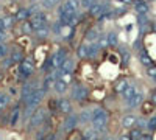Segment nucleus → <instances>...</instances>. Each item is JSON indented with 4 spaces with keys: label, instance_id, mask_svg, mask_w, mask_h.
I'll list each match as a JSON object with an SVG mask.
<instances>
[{
    "label": "nucleus",
    "instance_id": "f257e3e1",
    "mask_svg": "<svg viewBox=\"0 0 156 140\" xmlns=\"http://www.w3.org/2000/svg\"><path fill=\"white\" fill-rule=\"evenodd\" d=\"M108 120H109L108 110H105L103 107H97L92 112V120H91V123H92V128L95 131L102 132V131H105V128L108 125Z\"/></svg>",
    "mask_w": 156,
    "mask_h": 140
},
{
    "label": "nucleus",
    "instance_id": "f03ea898",
    "mask_svg": "<svg viewBox=\"0 0 156 140\" xmlns=\"http://www.w3.org/2000/svg\"><path fill=\"white\" fill-rule=\"evenodd\" d=\"M45 118H47V110H45V107H36L34 112H33V115H31V118H30V121L27 123V131L31 132L33 129L42 126Z\"/></svg>",
    "mask_w": 156,
    "mask_h": 140
},
{
    "label": "nucleus",
    "instance_id": "7ed1b4c3",
    "mask_svg": "<svg viewBox=\"0 0 156 140\" xmlns=\"http://www.w3.org/2000/svg\"><path fill=\"white\" fill-rule=\"evenodd\" d=\"M70 97H72V100H75V101H78V103H83V101H86V100L89 98V89L84 86V84L78 82V84L73 86Z\"/></svg>",
    "mask_w": 156,
    "mask_h": 140
},
{
    "label": "nucleus",
    "instance_id": "20e7f679",
    "mask_svg": "<svg viewBox=\"0 0 156 140\" xmlns=\"http://www.w3.org/2000/svg\"><path fill=\"white\" fill-rule=\"evenodd\" d=\"M45 93H47V92H45L42 87H41V89H38V90H34V92L31 93V95L25 100L24 104H25V106H30V107H33V109L39 107V104L42 103V100H44V97H45Z\"/></svg>",
    "mask_w": 156,
    "mask_h": 140
},
{
    "label": "nucleus",
    "instance_id": "39448f33",
    "mask_svg": "<svg viewBox=\"0 0 156 140\" xmlns=\"http://www.w3.org/2000/svg\"><path fill=\"white\" fill-rule=\"evenodd\" d=\"M28 20H30V23H31V26H33L34 31H38V30H41V28L47 26V16H45L42 11L33 14Z\"/></svg>",
    "mask_w": 156,
    "mask_h": 140
},
{
    "label": "nucleus",
    "instance_id": "423d86ee",
    "mask_svg": "<svg viewBox=\"0 0 156 140\" xmlns=\"http://www.w3.org/2000/svg\"><path fill=\"white\" fill-rule=\"evenodd\" d=\"M22 109L24 107H21V104H16V106H13V109H11V112H10V128H16L17 125L21 123V120H22Z\"/></svg>",
    "mask_w": 156,
    "mask_h": 140
},
{
    "label": "nucleus",
    "instance_id": "0eeeda50",
    "mask_svg": "<svg viewBox=\"0 0 156 140\" xmlns=\"http://www.w3.org/2000/svg\"><path fill=\"white\" fill-rule=\"evenodd\" d=\"M69 58V54H67V50L66 48H59L56 51V54L52 56V61H53V70H56V69H61V65L66 62V59Z\"/></svg>",
    "mask_w": 156,
    "mask_h": 140
},
{
    "label": "nucleus",
    "instance_id": "6e6552de",
    "mask_svg": "<svg viewBox=\"0 0 156 140\" xmlns=\"http://www.w3.org/2000/svg\"><path fill=\"white\" fill-rule=\"evenodd\" d=\"M80 123V120H78V115H67L66 118H64V123H62V131L64 132H70V131H73L77 128V125Z\"/></svg>",
    "mask_w": 156,
    "mask_h": 140
},
{
    "label": "nucleus",
    "instance_id": "1a4fd4ad",
    "mask_svg": "<svg viewBox=\"0 0 156 140\" xmlns=\"http://www.w3.org/2000/svg\"><path fill=\"white\" fill-rule=\"evenodd\" d=\"M58 101H59L58 110L61 112V114H64V115H70V114H72V109H73L72 101H70L69 98H61V100H58Z\"/></svg>",
    "mask_w": 156,
    "mask_h": 140
},
{
    "label": "nucleus",
    "instance_id": "9d476101",
    "mask_svg": "<svg viewBox=\"0 0 156 140\" xmlns=\"http://www.w3.org/2000/svg\"><path fill=\"white\" fill-rule=\"evenodd\" d=\"M56 79L58 78H56V75H55V70L50 72V73H47L44 76V79H42V89L45 92H49V89H52L55 86V81H56Z\"/></svg>",
    "mask_w": 156,
    "mask_h": 140
},
{
    "label": "nucleus",
    "instance_id": "9b49d317",
    "mask_svg": "<svg viewBox=\"0 0 156 140\" xmlns=\"http://www.w3.org/2000/svg\"><path fill=\"white\" fill-rule=\"evenodd\" d=\"M136 125H137V118L133 114H126L122 118V126L125 129H133V128H136Z\"/></svg>",
    "mask_w": 156,
    "mask_h": 140
},
{
    "label": "nucleus",
    "instance_id": "f8f14e48",
    "mask_svg": "<svg viewBox=\"0 0 156 140\" xmlns=\"http://www.w3.org/2000/svg\"><path fill=\"white\" fill-rule=\"evenodd\" d=\"M125 103H126V106L130 107V109H134V107H137V106H141L142 103H144V93H142V92H137L131 100H128V101H125Z\"/></svg>",
    "mask_w": 156,
    "mask_h": 140
},
{
    "label": "nucleus",
    "instance_id": "ddd939ff",
    "mask_svg": "<svg viewBox=\"0 0 156 140\" xmlns=\"http://www.w3.org/2000/svg\"><path fill=\"white\" fill-rule=\"evenodd\" d=\"M10 58L13 59V62H14V64H21V62L25 59V56H24V51L19 48V47H14V48L11 50Z\"/></svg>",
    "mask_w": 156,
    "mask_h": 140
},
{
    "label": "nucleus",
    "instance_id": "4468645a",
    "mask_svg": "<svg viewBox=\"0 0 156 140\" xmlns=\"http://www.w3.org/2000/svg\"><path fill=\"white\" fill-rule=\"evenodd\" d=\"M67 87H69V82H67L66 79H62V78H59V79L55 81V86H53V89L56 90L58 93H66V92H67Z\"/></svg>",
    "mask_w": 156,
    "mask_h": 140
},
{
    "label": "nucleus",
    "instance_id": "2eb2a0df",
    "mask_svg": "<svg viewBox=\"0 0 156 140\" xmlns=\"http://www.w3.org/2000/svg\"><path fill=\"white\" fill-rule=\"evenodd\" d=\"M73 69H75V62H73L72 58H67L66 62L61 65V70H62V75H72Z\"/></svg>",
    "mask_w": 156,
    "mask_h": 140
},
{
    "label": "nucleus",
    "instance_id": "dca6fc26",
    "mask_svg": "<svg viewBox=\"0 0 156 140\" xmlns=\"http://www.w3.org/2000/svg\"><path fill=\"white\" fill-rule=\"evenodd\" d=\"M14 23H16V19H13V17H3V19H0V30L6 31V30H10V28H13Z\"/></svg>",
    "mask_w": 156,
    "mask_h": 140
},
{
    "label": "nucleus",
    "instance_id": "f3484780",
    "mask_svg": "<svg viewBox=\"0 0 156 140\" xmlns=\"http://www.w3.org/2000/svg\"><path fill=\"white\" fill-rule=\"evenodd\" d=\"M128 86H130V84H128L126 79H119V81L114 82V92H116V93H120V95H122V93L128 89Z\"/></svg>",
    "mask_w": 156,
    "mask_h": 140
},
{
    "label": "nucleus",
    "instance_id": "a211bd4d",
    "mask_svg": "<svg viewBox=\"0 0 156 140\" xmlns=\"http://www.w3.org/2000/svg\"><path fill=\"white\" fill-rule=\"evenodd\" d=\"M134 9L139 14H147L148 13V5H147V2H144V0H136L134 2Z\"/></svg>",
    "mask_w": 156,
    "mask_h": 140
},
{
    "label": "nucleus",
    "instance_id": "6ab92c4d",
    "mask_svg": "<svg viewBox=\"0 0 156 140\" xmlns=\"http://www.w3.org/2000/svg\"><path fill=\"white\" fill-rule=\"evenodd\" d=\"M10 103H11L10 95L5 93V92H0V112H3L8 106H10Z\"/></svg>",
    "mask_w": 156,
    "mask_h": 140
},
{
    "label": "nucleus",
    "instance_id": "aec40b11",
    "mask_svg": "<svg viewBox=\"0 0 156 140\" xmlns=\"http://www.w3.org/2000/svg\"><path fill=\"white\" fill-rule=\"evenodd\" d=\"M30 19V13H28V9L27 8H19V11L16 13V20H19V22H25V20H28Z\"/></svg>",
    "mask_w": 156,
    "mask_h": 140
},
{
    "label": "nucleus",
    "instance_id": "412c9836",
    "mask_svg": "<svg viewBox=\"0 0 156 140\" xmlns=\"http://www.w3.org/2000/svg\"><path fill=\"white\" fill-rule=\"evenodd\" d=\"M78 120H80V123H81V125H86V123H89V121L92 120V112H91V110H88V109H84L83 112H80Z\"/></svg>",
    "mask_w": 156,
    "mask_h": 140
},
{
    "label": "nucleus",
    "instance_id": "4be33fe9",
    "mask_svg": "<svg viewBox=\"0 0 156 140\" xmlns=\"http://www.w3.org/2000/svg\"><path fill=\"white\" fill-rule=\"evenodd\" d=\"M103 13H105V8H103V5H100V3H95L94 6L89 8V14L92 17H100V14H103Z\"/></svg>",
    "mask_w": 156,
    "mask_h": 140
},
{
    "label": "nucleus",
    "instance_id": "5701e85b",
    "mask_svg": "<svg viewBox=\"0 0 156 140\" xmlns=\"http://www.w3.org/2000/svg\"><path fill=\"white\" fill-rule=\"evenodd\" d=\"M139 61L145 65V67H150V65L153 64V61H151V58H150V54L147 53L145 50H141V53H139Z\"/></svg>",
    "mask_w": 156,
    "mask_h": 140
},
{
    "label": "nucleus",
    "instance_id": "b1692460",
    "mask_svg": "<svg viewBox=\"0 0 156 140\" xmlns=\"http://www.w3.org/2000/svg\"><path fill=\"white\" fill-rule=\"evenodd\" d=\"M136 93H137V89H136V86H133V84H131V86H128V89L122 93V97H123L125 101H128V100H131Z\"/></svg>",
    "mask_w": 156,
    "mask_h": 140
},
{
    "label": "nucleus",
    "instance_id": "393cba45",
    "mask_svg": "<svg viewBox=\"0 0 156 140\" xmlns=\"http://www.w3.org/2000/svg\"><path fill=\"white\" fill-rule=\"evenodd\" d=\"M77 56H78V58H81V59H86L88 56H89V45L81 44L78 47V50H77Z\"/></svg>",
    "mask_w": 156,
    "mask_h": 140
},
{
    "label": "nucleus",
    "instance_id": "a878e982",
    "mask_svg": "<svg viewBox=\"0 0 156 140\" xmlns=\"http://www.w3.org/2000/svg\"><path fill=\"white\" fill-rule=\"evenodd\" d=\"M98 39H100V34H98L97 30H89V31H88V34H86V41H89L91 44H94V42H97Z\"/></svg>",
    "mask_w": 156,
    "mask_h": 140
},
{
    "label": "nucleus",
    "instance_id": "bb28decb",
    "mask_svg": "<svg viewBox=\"0 0 156 140\" xmlns=\"http://www.w3.org/2000/svg\"><path fill=\"white\" fill-rule=\"evenodd\" d=\"M141 106H142L141 109H142V114H144V115H147V114H151V112H153V109H154V107H153L154 104H153L151 101H144Z\"/></svg>",
    "mask_w": 156,
    "mask_h": 140
},
{
    "label": "nucleus",
    "instance_id": "cd10ccee",
    "mask_svg": "<svg viewBox=\"0 0 156 140\" xmlns=\"http://www.w3.org/2000/svg\"><path fill=\"white\" fill-rule=\"evenodd\" d=\"M100 50H102V48H100V45H98L97 42L91 44V45H89V56H88V58H95Z\"/></svg>",
    "mask_w": 156,
    "mask_h": 140
},
{
    "label": "nucleus",
    "instance_id": "c85d7f7f",
    "mask_svg": "<svg viewBox=\"0 0 156 140\" xmlns=\"http://www.w3.org/2000/svg\"><path fill=\"white\" fill-rule=\"evenodd\" d=\"M142 129H139V128H133V129H130V137H131V140H141L142 138Z\"/></svg>",
    "mask_w": 156,
    "mask_h": 140
},
{
    "label": "nucleus",
    "instance_id": "c756f323",
    "mask_svg": "<svg viewBox=\"0 0 156 140\" xmlns=\"http://www.w3.org/2000/svg\"><path fill=\"white\" fill-rule=\"evenodd\" d=\"M58 106H59V101H56V98H50L47 103V109L52 114H55V110H58Z\"/></svg>",
    "mask_w": 156,
    "mask_h": 140
},
{
    "label": "nucleus",
    "instance_id": "7c9ffc66",
    "mask_svg": "<svg viewBox=\"0 0 156 140\" xmlns=\"http://www.w3.org/2000/svg\"><path fill=\"white\" fill-rule=\"evenodd\" d=\"M108 44L111 45V47H116V45H119V39H117V34H116L114 31L108 33Z\"/></svg>",
    "mask_w": 156,
    "mask_h": 140
},
{
    "label": "nucleus",
    "instance_id": "2f4dec72",
    "mask_svg": "<svg viewBox=\"0 0 156 140\" xmlns=\"http://www.w3.org/2000/svg\"><path fill=\"white\" fill-rule=\"evenodd\" d=\"M33 31H34V30H33V26H31L30 20L22 22V33H24V34H30V33H33Z\"/></svg>",
    "mask_w": 156,
    "mask_h": 140
},
{
    "label": "nucleus",
    "instance_id": "473e14b6",
    "mask_svg": "<svg viewBox=\"0 0 156 140\" xmlns=\"http://www.w3.org/2000/svg\"><path fill=\"white\" fill-rule=\"evenodd\" d=\"M50 34V30H49V26H44V28H41V30H38L36 31V36L39 37V39H45Z\"/></svg>",
    "mask_w": 156,
    "mask_h": 140
},
{
    "label": "nucleus",
    "instance_id": "72a5a7b5",
    "mask_svg": "<svg viewBox=\"0 0 156 140\" xmlns=\"http://www.w3.org/2000/svg\"><path fill=\"white\" fill-rule=\"evenodd\" d=\"M147 121H148V125H147V129H148L151 134L156 132V115H153L150 120H147Z\"/></svg>",
    "mask_w": 156,
    "mask_h": 140
},
{
    "label": "nucleus",
    "instance_id": "f704fd0d",
    "mask_svg": "<svg viewBox=\"0 0 156 140\" xmlns=\"http://www.w3.org/2000/svg\"><path fill=\"white\" fill-rule=\"evenodd\" d=\"M147 75H148L150 78L156 79V64H151L150 67H147Z\"/></svg>",
    "mask_w": 156,
    "mask_h": 140
},
{
    "label": "nucleus",
    "instance_id": "c9c22d12",
    "mask_svg": "<svg viewBox=\"0 0 156 140\" xmlns=\"http://www.w3.org/2000/svg\"><path fill=\"white\" fill-rule=\"evenodd\" d=\"M8 53V45L5 42H0V59H3Z\"/></svg>",
    "mask_w": 156,
    "mask_h": 140
},
{
    "label": "nucleus",
    "instance_id": "e433bc0d",
    "mask_svg": "<svg viewBox=\"0 0 156 140\" xmlns=\"http://www.w3.org/2000/svg\"><path fill=\"white\" fill-rule=\"evenodd\" d=\"M97 44L100 45V48H105V47H108V36H100V39L97 41Z\"/></svg>",
    "mask_w": 156,
    "mask_h": 140
},
{
    "label": "nucleus",
    "instance_id": "4c0bfd02",
    "mask_svg": "<svg viewBox=\"0 0 156 140\" xmlns=\"http://www.w3.org/2000/svg\"><path fill=\"white\" fill-rule=\"evenodd\" d=\"M13 64H14V62H13V59L10 58V56H8V58H6V59H5V61L2 62V67H3L5 70H8V69H10V67H11Z\"/></svg>",
    "mask_w": 156,
    "mask_h": 140
},
{
    "label": "nucleus",
    "instance_id": "58836bf2",
    "mask_svg": "<svg viewBox=\"0 0 156 140\" xmlns=\"http://www.w3.org/2000/svg\"><path fill=\"white\" fill-rule=\"evenodd\" d=\"M95 5V0H81V6L83 8H91V6H94Z\"/></svg>",
    "mask_w": 156,
    "mask_h": 140
},
{
    "label": "nucleus",
    "instance_id": "ea45409f",
    "mask_svg": "<svg viewBox=\"0 0 156 140\" xmlns=\"http://www.w3.org/2000/svg\"><path fill=\"white\" fill-rule=\"evenodd\" d=\"M45 135H47V131L41 129V131H38V134H36V140H45Z\"/></svg>",
    "mask_w": 156,
    "mask_h": 140
},
{
    "label": "nucleus",
    "instance_id": "a19ab883",
    "mask_svg": "<svg viewBox=\"0 0 156 140\" xmlns=\"http://www.w3.org/2000/svg\"><path fill=\"white\" fill-rule=\"evenodd\" d=\"M147 125H148V121H144V118H141V120H137V125H136V128H139V129H145L147 128Z\"/></svg>",
    "mask_w": 156,
    "mask_h": 140
},
{
    "label": "nucleus",
    "instance_id": "79ce46f5",
    "mask_svg": "<svg viewBox=\"0 0 156 140\" xmlns=\"http://www.w3.org/2000/svg\"><path fill=\"white\" fill-rule=\"evenodd\" d=\"M58 138V135H56V132L55 131H52V132H47V135H45V140H56Z\"/></svg>",
    "mask_w": 156,
    "mask_h": 140
},
{
    "label": "nucleus",
    "instance_id": "37998d69",
    "mask_svg": "<svg viewBox=\"0 0 156 140\" xmlns=\"http://www.w3.org/2000/svg\"><path fill=\"white\" fill-rule=\"evenodd\" d=\"M150 101L156 106V87H154V89L151 90V93H150Z\"/></svg>",
    "mask_w": 156,
    "mask_h": 140
},
{
    "label": "nucleus",
    "instance_id": "c03bdc74",
    "mask_svg": "<svg viewBox=\"0 0 156 140\" xmlns=\"http://www.w3.org/2000/svg\"><path fill=\"white\" fill-rule=\"evenodd\" d=\"M141 140H153V134L151 132H144Z\"/></svg>",
    "mask_w": 156,
    "mask_h": 140
},
{
    "label": "nucleus",
    "instance_id": "a18cd8bd",
    "mask_svg": "<svg viewBox=\"0 0 156 140\" xmlns=\"http://www.w3.org/2000/svg\"><path fill=\"white\" fill-rule=\"evenodd\" d=\"M5 39H6V31L0 30V42H5Z\"/></svg>",
    "mask_w": 156,
    "mask_h": 140
},
{
    "label": "nucleus",
    "instance_id": "49530a36",
    "mask_svg": "<svg viewBox=\"0 0 156 140\" xmlns=\"http://www.w3.org/2000/svg\"><path fill=\"white\" fill-rule=\"evenodd\" d=\"M119 140H131V137H130V132H128V134H122L120 137H119Z\"/></svg>",
    "mask_w": 156,
    "mask_h": 140
},
{
    "label": "nucleus",
    "instance_id": "de8ad7c7",
    "mask_svg": "<svg viewBox=\"0 0 156 140\" xmlns=\"http://www.w3.org/2000/svg\"><path fill=\"white\" fill-rule=\"evenodd\" d=\"M103 140H116V138H113V137H106V138H103Z\"/></svg>",
    "mask_w": 156,
    "mask_h": 140
},
{
    "label": "nucleus",
    "instance_id": "09e8293b",
    "mask_svg": "<svg viewBox=\"0 0 156 140\" xmlns=\"http://www.w3.org/2000/svg\"><path fill=\"white\" fill-rule=\"evenodd\" d=\"M92 140H97V138H92Z\"/></svg>",
    "mask_w": 156,
    "mask_h": 140
},
{
    "label": "nucleus",
    "instance_id": "8fccbe9b",
    "mask_svg": "<svg viewBox=\"0 0 156 140\" xmlns=\"http://www.w3.org/2000/svg\"><path fill=\"white\" fill-rule=\"evenodd\" d=\"M0 9H2V8H0Z\"/></svg>",
    "mask_w": 156,
    "mask_h": 140
}]
</instances>
